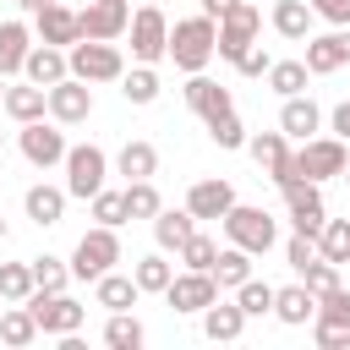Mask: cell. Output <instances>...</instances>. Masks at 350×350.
<instances>
[{"mask_svg":"<svg viewBox=\"0 0 350 350\" xmlns=\"http://www.w3.org/2000/svg\"><path fill=\"white\" fill-rule=\"evenodd\" d=\"M219 55V22L213 16H186L170 27V60L191 77V71H208V60Z\"/></svg>","mask_w":350,"mask_h":350,"instance_id":"cell-1","label":"cell"},{"mask_svg":"<svg viewBox=\"0 0 350 350\" xmlns=\"http://www.w3.org/2000/svg\"><path fill=\"white\" fill-rule=\"evenodd\" d=\"M66 55H71V77H82V82H120L126 77V55L115 38H77Z\"/></svg>","mask_w":350,"mask_h":350,"instance_id":"cell-2","label":"cell"},{"mask_svg":"<svg viewBox=\"0 0 350 350\" xmlns=\"http://www.w3.org/2000/svg\"><path fill=\"white\" fill-rule=\"evenodd\" d=\"M219 224H224L230 246H246L252 257L273 252V241H279V224H273V213H268V208H246V202H235Z\"/></svg>","mask_w":350,"mask_h":350,"instance_id":"cell-3","label":"cell"},{"mask_svg":"<svg viewBox=\"0 0 350 350\" xmlns=\"http://www.w3.org/2000/svg\"><path fill=\"white\" fill-rule=\"evenodd\" d=\"M104 180H109V153H104L98 142L66 148V191H71V197L93 202V191H104Z\"/></svg>","mask_w":350,"mask_h":350,"instance_id":"cell-4","label":"cell"},{"mask_svg":"<svg viewBox=\"0 0 350 350\" xmlns=\"http://www.w3.org/2000/svg\"><path fill=\"white\" fill-rule=\"evenodd\" d=\"M120 262V230H109V224H93L82 241H77V252H71V273L77 279H104L109 268Z\"/></svg>","mask_w":350,"mask_h":350,"instance_id":"cell-5","label":"cell"},{"mask_svg":"<svg viewBox=\"0 0 350 350\" xmlns=\"http://www.w3.org/2000/svg\"><path fill=\"white\" fill-rule=\"evenodd\" d=\"M126 38H131V60H142V66H159V60L170 55V16H164L159 5H137V11H131V27H126Z\"/></svg>","mask_w":350,"mask_h":350,"instance_id":"cell-6","label":"cell"},{"mask_svg":"<svg viewBox=\"0 0 350 350\" xmlns=\"http://www.w3.org/2000/svg\"><path fill=\"white\" fill-rule=\"evenodd\" d=\"M27 312L38 317V328H44L49 339L77 334V328L88 323V306H82V301H71L66 290H33V295H27Z\"/></svg>","mask_w":350,"mask_h":350,"instance_id":"cell-7","label":"cell"},{"mask_svg":"<svg viewBox=\"0 0 350 350\" xmlns=\"http://www.w3.org/2000/svg\"><path fill=\"white\" fill-rule=\"evenodd\" d=\"M16 148H22V159L33 164V170H55V164H66V131H60V120H27V126H16Z\"/></svg>","mask_w":350,"mask_h":350,"instance_id":"cell-8","label":"cell"},{"mask_svg":"<svg viewBox=\"0 0 350 350\" xmlns=\"http://www.w3.org/2000/svg\"><path fill=\"white\" fill-rule=\"evenodd\" d=\"M246 153H252V164H257L273 186L301 180V170H295V148H290L284 131H257V137H246Z\"/></svg>","mask_w":350,"mask_h":350,"instance_id":"cell-9","label":"cell"},{"mask_svg":"<svg viewBox=\"0 0 350 350\" xmlns=\"http://www.w3.org/2000/svg\"><path fill=\"white\" fill-rule=\"evenodd\" d=\"M345 164H350V153H345V137H306L301 148H295V170H301V180H334V175H345Z\"/></svg>","mask_w":350,"mask_h":350,"instance_id":"cell-10","label":"cell"},{"mask_svg":"<svg viewBox=\"0 0 350 350\" xmlns=\"http://www.w3.org/2000/svg\"><path fill=\"white\" fill-rule=\"evenodd\" d=\"M257 33H262V11L252 5V0H241L235 11H224L219 16V60H241L252 44H257Z\"/></svg>","mask_w":350,"mask_h":350,"instance_id":"cell-11","label":"cell"},{"mask_svg":"<svg viewBox=\"0 0 350 350\" xmlns=\"http://www.w3.org/2000/svg\"><path fill=\"white\" fill-rule=\"evenodd\" d=\"M164 301H170L175 312H186V317H202V312L219 301V279H213L208 268H180V273L170 279Z\"/></svg>","mask_w":350,"mask_h":350,"instance_id":"cell-12","label":"cell"},{"mask_svg":"<svg viewBox=\"0 0 350 350\" xmlns=\"http://www.w3.org/2000/svg\"><path fill=\"white\" fill-rule=\"evenodd\" d=\"M77 22H82V38H126V27H131V5L126 0H88L82 11H77Z\"/></svg>","mask_w":350,"mask_h":350,"instance_id":"cell-13","label":"cell"},{"mask_svg":"<svg viewBox=\"0 0 350 350\" xmlns=\"http://www.w3.org/2000/svg\"><path fill=\"white\" fill-rule=\"evenodd\" d=\"M93 115V82H82V77H60L55 88H49V120H60V126H82Z\"/></svg>","mask_w":350,"mask_h":350,"instance_id":"cell-14","label":"cell"},{"mask_svg":"<svg viewBox=\"0 0 350 350\" xmlns=\"http://www.w3.org/2000/svg\"><path fill=\"white\" fill-rule=\"evenodd\" d=\"M279 191H284V213H290V224H295V230H306V235H317V230H323V219H328L317 180H290V186H279Z\"/></svg>","mask_w":350,"mask_h":350,"instance_id":"cell-15","label":"cell"},{"mask_svg":"<svg viewBox=\"0 0 350 350\" xmlns=\"http://www.w3.org/2000/svg\"><path fill=\"white\" fill-rule=\"evenodd\" d=\"M33 33H38V44H60V49H71V44L82 38V22H77V11H71V5L49 0V5H38V11H33Z\"/></svg>","mask_w":350,"mask_h":350,"instance_id":"cell-16","label":"cell"},{"mask_svg":"<svg viewBox=\"0 0 350 350\" xmlns=\"http://www.w3.org/2000/svg\"><path fill=\"white\" fill-rule=\"evenodd\" d=\"M339 66H350V27H334V33L306 38V71L312 77H334Z\"/></svg>","mask_w":350,"mask_h":350,"instance_id":"cell-17","label":"cell"},{"mask_svg":"<svg viewBox=\"0 0 350 350\" xmlns=\"http://www.w3.org/2000/svg\"><path fill=\"white\" fill-rule=\"evenodd\" d=\"M186 104H191V115H197L202 126L235 109V98H230V88H219V82H213V77H202V71H191V77H186Z\"/></svg>","mask_w":350,"mask_h":350,"instance_id":"cell-18","label":"cell"},{"mask_svg":"<svg viewBox=\"0 0 350 350\" xmlns=\"http://www.w3.org/2000/svg\"><path fill=\"white\" fill-rule=\"evenodd\" d=\"M279 131H284L290 142H306V137L323 131V109L312 104V93H290V98L279 104Z\"/></svg>","mask_w":350,"mask_h":350,"instance_id":"cell-19","label":"cell"},{"mask_svg":"<svg viewBox=\"0 0 350 350\" xmlns=\"http://www.w3.org/2000/svg\"><path fill=\"white\" fill-rule=\"evenodd\" d=\"M186 208H191L197 219H224V213L235 208V186H230V180H219V175H208V180H191V191H186Z\"/></svg>","mask_w":350,"mask_h":350,"instance_id":"cell-20","label":"cell"},{"mask_svg":"<svg viewBox=\"0 0 350 350\" xmlns=\"http://www.w3.org/2000/svg\"><path fill=\"white\" fill-rule=\"evenodd\" d=\"M22 77H27V82H38V88H55L60 77H71V55H66L60 44H33V49H27Z\"/></svg>","mask_w":350,"mask_h":350,"instance_id":"cell-21","label":"cell"},{"mask_svg":"<svg viewBox=\"0 0 350 350\" xmlns=\"http://www.w3.org/2000/svg\"><path fill=\"white\" fill-rule=\"evenodd\" d=\"M66 186H49V180H38V186H27L22 191V208H27V219L38 224V230H49V224H60L66 219Z\"/></svg>","mask_w":350,"mask_h":350,"instance_id":"cell-22","label":"cell"},{"mask_svg":"<svg viewBox=\"0 0 350 350\" xmlns=\"http://www.w3.org/2000/svg\"><path fill=\"white\" fill-rule=\"evenodd\" d=\"M191 235H197V213H191V208H159V213H153V241H159V252H180Z\"/></svg>","mask_w":350,"mask_h":350,"instance_id":"cell-23","label":"cell"},{"mask_svg":"<svg viewBox=\"0 0 350 350\" xmlns=\"http://www.w3.org/2000/svg\"><path fill=\"white\" fill-rule=\"evenodd\" d=\"M142 301V284L131 279V273H104V279H93V306H104V312H131Z\"/></svg>","mask_w":350,"mask_h":350,"instance_id":"cell-24","label":"cell"},{"mask_svg":"<svg viewBox=\"0 0 350 350\" xmlns=\"http://www.w3.org/2000/svg\"><path fill=\"white\" fill-rule=\"evenodd\" d=\"M273 317L284 323V328H306L312 317H317V295L295 279V284H279V295H273Z\"/></svg>","mask_w":350,"mask_h":350,"instance_id":"cell-25","label":"cell"},{"mask_svg":"<svg viewBox=\"0 0 350 350\" xmlns=\"http://www.w3.org/2000/svg\"><path fill=\"white\" fill-rule=\"evenodd\" d=\"M268 22H273V33H279V38H290V44H306V38H312V22H317V11H312L306 0H273Z\"/></svg>","mask_w":350,"mask_h":350,"instance_id":"cell-26","label":"cell"},{"mask_svg":"<svg viewBox=\"0 0 350 350\" xmlns=\"http://www.w3.org/2000/svg\"><path fill=\"white\" fill-rule=\"evenodd\" d=\"M33 44H38V33L27 22H0V77H22Z\"/></svg>","mask_w":350,"mask_h":350,"instance_id":"cell-27","label":"cell"},{"mask_svg":"<svg viewBox=\"0 0 350 350\" xmlns=\"http://www.w3.org/2000/svg\"><path fill=\"white\" fill-rule=\"evenodd\" d=\"M16 126H27V120H44L49 115V88H38V82H16V88H5V104H0Z\"/></svg>","mask_w":350,"mask_h":350,"instance_id":"cell-28","label":"cell"},{"mask_svg":"<svg viewBox=\"0 0 350 350\" xmlns=\"http://www.w3.org/2000/svg\"><path fill=\"white\" fill-rule=\"evenodd\" d=\"M202 334H208L213 345H235V339L246 334V312H241V301H213V306L202 312Z\"/></svg>","mask_w":350,"mask_h":350,"instance_id":"cell-29","label":"cell"},{"mask_svg":"<svg viewBox=\"0 0 350 350\" xmlns=\"http://www.w3.org/2000/svg\"><path fill=\"white\" fill-rule=\"evenodd\" d=\"M44 328H38V317L27 312V301H5L0 306V339L11 345V350H22V345H33Z\"/></svg>","mask_w":350,"mask_h":350,"instance_id":"cell-30","label":"cell"},{"mask_svg":"<svg viewBox=\"0 0 350 350\" xmlns=\"http://www.w3.org/2000/svg\"><path fill=\"white\" fill-rule=\"evenodd\" d=\"M115 170H120L126 180H153V175H159V148L142 142V137H131V142L115 153Z\"/></svg>","mask_w":350,"mask_h":350,"instance_id":"cell-31","label":"cell"},{"mask_svg":"<svg viewBox=\"0 0 350 350\" xmlns=\"http://www.w3.org/2000/svg\"><path fill=\"white\" fill-rule=\"evenodd\" d=\"M159 93H164V82H159V66H142V60H137V66L120 77V98H126V104H137V109H148Z\"/></svg>","mask_w":350,"mask_h":350,"instance_id":"cell-32","label":"cell"},{"mask_svg":"<svg viewBox=\"0 0 350 350\" xmlns=\"http://www.w3.org/2000/svg\"><path fill=\"white\" fill-rule=\"evenodd\" d=\"M208 273L219 279V290H241V284L252 279V252H246V246H224Z\"/></svg>","mask_w":350,"mask_h":350,"instance_id":"cell-33","label":"cell"},{"mask_svg":"<svg viewBox=\"0 0 350 350\" xmlns=\"http://www.w3.org/2000/svg\"><path fill=\"white\" fill-rule=\"evenodd\" d=\"M131 279L142 284V295H164V290H170V279H175V268H170V257H164V252H148V257H137Z\"/></svg>","mask_w":350,"mask_h":350,"instance_id":"cell-34","label":"cell"},{"mask_svg":"<svg viewBox=\"0 0 350 350\" xmlns=\"http://www.w3.org/2000/svg\"><path fill=\"white\" fill-rule=\"evenodd\" d=\"M142 339H148V328L131 312H109V323H104V345L109 350H142Z\"/></svg>","mask_w":350,"mask_h":350,"instance_id":"cell-35","label":"cell"},{"mask_svg":"<svg viewBox=\"0 0 350 350\" xmlns=\"http://www.w3.org/2000/svg\"><path fill=\"white\" fill-rule=\"evenodd\" d=\"M306 82H312L306 60H273V66H268V88H273L279 98H290V93H306Z\"/></svg>","mask_w":350,"mask_h":350,"instance_id":"cell-36","label":"cell"},{"mask_svg":"<svg viewBox=\"0 0 350 350\" xmlns=\"http://www.w3.org/2000/svg\"><path fill=\"white\" fill-rule=\"evenodd\" d=\"M317 252L328 257V262H350V219H323V230H317Z\"/></svg>","mask_w":350,"mask_h":350,"instance_id":"cell-37","label":"cell"},{"mask_svg":"<svg viewBox=\"0 0 350 350\" xmlns=\"http://www.w3.org/2000/svg\"><path fill=\"white\" fill-rule=\"evenodd\" d=\"M27 262H33V284H38V290H66V284L77 279V273H71V262H66V257H55V252L27 257Z\"/></svg>","mask_w":350,"mask_h":350,"instance_id":"cell-38","label":"cell"},{"mask_svg":"<svg viewBox=\"0 0 350 350\" xmlns=\"http://www.w3.org/2000/svg\"><path fill=\"white\" fill-rule=\"evenodd\" d=\"M273 295H279V290H273L268 279H257V273L235 290V301H241V312H246V317H268V312H273Z\"/></svg>","mask_w":350,"mask_h":350,"instance_id":"cell-39","label":"cell"},{"mask_svg":"<svg viewBox=\"0 0 350 350\" xmlns=\"http://www.w3.org/2000/svg\"><path fill=\"white\" fill-rule=\"evenodd\" d=\"M159 208H164V197H159L153 180H126V213L131 219H153Z\"/></svg>","mask_w":350,"mask_h":350,"instance_id":"cell-40","label":"cell"},{"mask_svg":"<svg viewBox=\"0 0 350 350\" xmlns=\"http://www.w3.org/2000/svg\"><path fill=\"white\" fill-rule=\"evenodd\" d=\"M38 284H33V262H0V295L5 301H27Z\"/></svg>","mask_w":350,"mask_h":350,"instance_id":"cell-41","label":"cell"},{"mask_svg":"<svg viewBox=\"0 0 350 350\" xmlns=\"http://www.w3.org/2000/svg\"><path fill=\"white\" fill-rule=\"evenodd\" d=\"M301 284H306L312 295H328V290H334V284H345V279H339V262H328V257L317 252V257L301 268Z\"/></svg>","mask_w":350,"mask_h":350,"instance_id":"cell-42","label":"cell"},{"mask_svg":"<svg viewBox=\"0 0 350 350\" xmlns=\"http://www.w3.org/2000/svg\"><path fill=\"white\" fill-rule=\"evenodd\" d=\"M93 219H98V224H109V230H120V224L131 219V213H126V191H109V186H104V191H93Z\"/></svg>","mask_w":350,"mask_h":350,"instance_id":"cell-43","label":"cell"},{"mask_svg":"<svg viewBox=\"0 0 350 350\" xmlns=\"http://www.w3.org/2000/svg\"><path fill=\"white\" fill-rule=\"evenodd\" d=\"M208 137H213V148H246V126H241V115L230 109V115H219V120H208Z\"/></svg>","mask_w":350,"mask_h":350,"instance_id":"cell-44","label":"cell"},{"mask_svg":"<svg viewBox=\"0 0 350 350\" xmlns=\"http://www.w3.org/2000/svg\"><path fill=\"white\" fill-rule=\"evenodd\" d=\"M175 257H180V268H213V257H219V241L197 230V235H191V241H186Z\"/></svg>","mask_w":350,"mask_h":350,"instance_id":"cell-45","label":"cell"},{"mask_svg":"<svg viewBox=\"0 0 350 350\" xmlns=\"http://www.w3.org/2000/svg\"><path fill=\"white\" fill-rule=\"evenodd\" d=\"M317 317H323V323L350 328V290H345V284H334L328 295H317Z\"/></svg>","mask_w":350,"mask_h":350,"instance_id":"cell-46","label":"cell"},{"mask_svg":"<svg viewBox=\"0 0 350 350\" xmlns=\"http://www.w3.org/2000/svg\"><path fill=\"white\" fill-rule=\"evenodd\" d=\"M284 257H290V268L301 273V268H306V262L317 257V235H306V230H295V235L284 241Z\"/></svg>","mask_w":350,"mask_h":350,"instance_id":"cell-47","label":"cell"},{"mask_svg":"<svg viewBox=\"0 0 350 350\" xmlns=\"http://www.w3.org/2000/svg\"><path fill=\"white\" fill-rule=\"evenodd\" d=\"M312 339H317V350H350V328L323 323V317H312Z\"/></svg>","mask_w":350,"mask_h":350,"instance_id":"cell-48","label":"cell"},{"mask_svg":"<svg viewBox=\"0 0 350 350\" xmlns=\"http://www.w3.org/2000/svg\"><path fill=\"white\" fill-rule=\"evenodd\" d=\"M268 66H273V55H268L262 44H252V49L235 60V71H241V77H268Z\"/></svg>","mask_w":350,"mask_h":350,"instance_id":"cell-49","label":"cell"},{"mask_svg":"<svg viewBox=\"0 0 350 350\" xmlns=\"http://www.w3.org/2000/svg\"><path fill=\"white\" fill-rule=\"evenodd\" d=\"M323 22H334V27H350V0H306Z\"/></svg>","mask_w":350,"mask_h":350,"instance_id":"cell-50","label":"cell"},{"mask_svg":"<svg viewBox=\"0 0 350 350\" xmlns=\"http://www.w3.org/2000/svg\"><path fill=\"white\" fill-rule=\"evenodd\" d=\"M328 131H334V137H345V142H350V98H345V104H334V109H328Z\"/></svg>","mask_w":350,"mask_h":350,"instance_id":"cell-51","label":"cell"},{"mask_svg":"<svg viewBox=\"0 0 350 350\" xmlns=\"http://www.w3.org/2000/svg\"><path fill=\"white\" fill-rule=\"evenodd\" d=\"M197 5H202V16H213V22H219V16H224V11H235L241 0H197Z\"/></svg>","mask_w":350,"mask_h":350,"instance_id":"cell-52","label":"cell"},{"mask_svg":"<svg viewBox=\"0 0 350 350\" xmlns=\"http://www.w3.org/2000/svg\"><path fill=\"white\" fill-rule=\"evenodd\" d=\"M16 5H22V11H38V5H49V0H16Z\"/></svg>","mask_w":350,"mask_h":350,"instance_id":"cell-53","label":"cell"},{"mask_svg":"<svg viewBox=\"0 0 350 350\" xmlns=\"http://www.w3.org/2000/svg\"><path fill=\"white\" fill-rule=\"evenodd\" d=\"M5 235H11V230H5V219H0V246H5Z\"/></svg>","mask_w":350,"mask_h":350,"instance_id":"cell-54","label":"cell"},{"mask_svg":"<svg viewBox=\"0 0 350 350\" xmlns=\"http://www.w3.org/2000/svg\"><path fill=\"white\" fill-rule=\"evenodd\" d=\"M0 104H5V77H0Z\"/></svg>","mask_w":350,"mask_h":350,"instance_id":"cell-55","label":"cell"},{"mask_svg":"<svg viewBox=\"0 0 350 350\" xmlns=\"http://www.w3.org/2000/svg\"><path fill=\"white\" fill-rule=\"evenodd\" d=\"M0 153H5V131H0Z\"/></svg>","mask_w":350,"mask_h":350,"instance_id":"cell-56","label":"cell"},{"mask_svg":"<svg viewBox=\"0 0 350 350\" xmlns=\"http://www.w3.org/2000/svg\"><path fill=\"white\" fill-rule=\"evenodd\" d=\"M345 180H350V164H345Z\"/></svg>","mask_w":350,"mask_h":350,"instance_id":"cell-57","label":"cell"}]
</instances>
